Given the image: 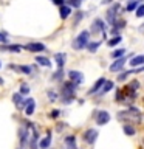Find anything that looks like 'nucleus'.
I'll list each match as a JSON object with an SVG mask.
<instances>
[{"mask_svg": "<svg viewBox=\"0 0 144 149\" xmlns=\"http://www.w3.org/2000/svg\"><path fill=\"white\" fill-rule=\"evenodd\" d=\"M0 67H2V64H0Z\"/></svg>", "mask_w": 144, "mask_h": 149, "instance_id": "nucleus-42", "label": "nucleus"}, {"mask_svg": "<svg viewBox=\"0 0 144 149\" xmlns=\"http://www.w3.org/2000/svg\"><path fill=\"white\" fill-rule=\"evenodd\" d=\"M68 78H70V81L74 82L76 86H79V84L84 82L82 73H81V72H76V70H70V72H68Z\"/></svg>", "mask_w": 144, "mask_h": 149, "instance_id": "nucleus-5", "label": "nucleus"}, {"mask_svg": "<svg viewBox=\"0 0 144 149\" xmlns=\"http://www.w3.org/2000/svg\"><path fill=\"white\" fill-rule=\"evenodd\" d=\"M36 62L39 64V65H44V67H51V62H50V59H46V58H42V56H37V58H36Z\"/></svg>", "mask_w": 144, "mask_h": 149, "instance_id": "nucleus-22", "label": "nucleus"}, {"mask_svg": "<svg viewBox=\"0 0 144 149\" xmlns=\"http://www.w3.org/2000/svg\"><path fill=\"white\" fill-rule=\"evenodd\" d=\"M123 130H124L125 135H135V132H136L132 124H124V126H123Z\"/></svg>", "mask_w": 144, "mask_h": 149, "instance_id": "nucleus-23", "label": "nucleus"}, {"mask_svg": "<svg viewBox=\"0 0 144 149\" xmlns=\"http://www.w3.org/2000/svg\"><path fill=\"white\" fill-rule=\"evenodd\" d=\"M96 137H98V132L95 129H88L85 134H84V140L88 143V144H93L96 141Z\"/></svg>", "mask_w": 144, "mask_h": 149, "instance_id": "nucleus-9", "label": "nucleus"}, {"mask_svg": "<svg viewBox=\"0 0 144 149\" xmlns=\"http://www.w3.org/2000/svg\"><path fill=\"white\" fill-rule=\"evenodd\" d=\"M118 11H119V3H116V5H113L109 11H107V20H109V23H113L116 22V19H115V16L118 14Z\"/></svg>", "mask_w": 144, "mask_h": 149, "instance_id": "nucleus-7", "label": "nucleus"}, {"mask_svg": "<svg viewBox=\"0 0 144 149\" xmlns=\"http://www.w3.org/2000/svg\"><path fill=\"white\" fill-rule=\"evenodd\" d=\"M82 17H84V13H78V14H76V17H74V22H73V25H76V23H78L79 20H81Z\"/></svg>", "mask_w": 144, "mask_h": 149, "instance_id": "nucleus-36", "label": "nucleus"}, {"mask_svg": "<svg viewBox=\"0 0 144 149\" xmlns=\"http://www.w3.org/2000/svg\"><path fill=\"white\" fill-rule=\"evenodd\" d=\"M59 112H60V110H51V113H50L51 118H57V116H59Z\"/></svg>", "mask_w": 144, "mask_h": 149, "instance_id": "nucleus-39", "label": "nucleus"}, {"mask_svg": "<svg viewBox=\"0 0 144 149\" xmlns=\"http://www.w3.org/2000/svg\"><path fill=\"white\" fill-rule=\"evenodd\" d=\"M125 53V50L124 48H119V50H115L113 53H111V58H115V59H119V58H123Z\"/></svg>", "mask_w": 144, "mask_h": 149, "instance_id": "nucleus-26", "label": "nucleus"}, {"mask_svg": "<svg viewBox=\"0 0 144 149\" xmlns=\"http://www.w3.org/2000/svg\"><path fill=\"white\" fill-rule=\"evenodd\" d=\"M99 45H101V42H90L87 47H88V51H91V53H95V51L99 48Z\"/></svg>", "mask_w": 144, "mask_h": 149, "instance_id": "nucleus-27", "label": "nucleus"}, {"mask_svg": "<svg viewBox=\"0 0 144 149\" xmlns=\"http://www.w3.org/2000/svg\"><path fill=\"white\" fill-rule=\"evenodd\" d=\"M111 0H102V3H110Z\"/></svg>", "mask_w": 144, "mask_h": 149, "instance_id": "nucleus-41", "label": "nucleus"}, {"mask_svg": "<svg viewBox=\"0 0 144 149\" xmlns=\"http://www.w3.org/2000/svg\"><path fill=\"white\" fill-rule=\"evenodd\" d=\"M118 120L121 121H125V124L132 123V121H135V123H138V121H141V112H139L136 107H130L129 110H123L118 113Z\"/></svg>", "mask_w": 144, "mask_h": 149, "instance_id": "nucleus-1", "label": "nucleus"}, {"mask_svg": "<svg viewBox=\"0 0 144 149\" xmlns=\"http://www.w3.org/2000/svg\"><path fill=\"white\" fill-rule=\"evenodd\" d=\"M34 109H36V101L33 100V98H28L26 100V107H25V113L33 115L34 113Z\"/></svg>", "mask_w": 144, "mask_h": 149, "instance_id": "nucleus-13", "label": "nucleus"}, {"mask_svg": "<svg viewBox=\"0 0 144 149\" xmlns=\"http://www.w3.org/2000/svg\"><path fill=\"white\" fill-rule=\"evenodd\" d=\"M50 144H51V132H48V134H46V137L39 141V148L40 149H48Z\"/></svg>", "mask_w": 144, "mask_h": 149, "instance_id": "nucleus-17", "label": "nucleus"}, {"mask_svg": "<svg viewBox=\"0 0 144 149\" xmlns=\"http://www.w3.org/2000/svg\"><path fill=\"white\" fill-rule=\"evenodd\" d=\"M12 68H17V70H22L23 73L30 74L31 73V67H28V65H22V67H12Z\"/></svg>", "mask_w": 144, "mask_h": 149, "instance_id": "nucleus-33", "label": "nucleus"}, {"mask_svg": "<svg viewBox=\"0 0 144 149\" xmlns=\"http://www.w3.org/2000/svg\"><path fill=\"white\" fill-rule=\"evenodd\" d=\"M54 61H56V64H57V67L62 68L64 64H65V61H67V54H65V53H56L54 54Z\"/></svg>", "mask_w": 144, "mask_h": 149, "instance_id": "nucleus-15", "label": "nucleus"}, {"mask_svg": "<svg viewBox=\"0 0 144 149\" xmlns=\"http://www.w3.org/2000/svg\"><path fill=\"white\" fill-rule=\"evenodd\" d=\"M130 65H132V67H138V65H141V67H143V65H144V54L143 56L139 54V56L132 58V59H130Z\"/></svg>", "mask_w": 144, "mask_h": 149, "instance_id": "nucleus-18", "label": "nucleus"}, {"mask_svg": "<svg viewBox=\"0 0 144 149\" xmlns=\"http://www.w3.org/2000/svg\"><path fill=\"white\" fill-rule=\"evenodd\" d=\"M124 64H125V58H119V59H116L115 62L110 65V72H119V70L124 67Z\"/></svg>", "mask_w": 144, "mask_h": 149, "instance_id": "nucleus-11", "label": "nucleus"}, {"mask_svg": "<svg viewBox=\"0 0 144 149\" xmlns=\"http://www.w3.org/2000/svg\"><path fill=\"white\" fill-rule=\"evenodd\" d=\"M20 93H22V95H26V93H30V87H28L26 84H22V87H20Z\"/></svg>", "mask_w": 144, "mask_h": 149, "instance_id": "nucleus-34", "label": "nucleus"}, {"mask_svg": "<svg viewBox=\"0 0 144 149\" xmlns=\"http://www.w3.org/2000/svg\"><path fill=\"white\" fill-rule=\"evenodd\" d=\"M113 25H115V26L111 28V34L118 36V33H119V30H121V28H124V25H125V22H124V20H118V22H115Z\"/></svg>", "mask_w": 144, "mask_h": 149, "instance_id": "nucleus-21", "label": "nucleus"}, {"mask_svg": "<svg viewBox=\"0 0 144 149\" xmlns=\"http://www.w3.org/2000/svg\"><path fill=\"white\" fill-rule=\"evenodd\" d=\"M107 81H105V79L104 78H99V79H98V81L95 82V86H93L91 88H90V90H88V95H93V93H96V92H99L101 90V88L102 87H104V84H105Z\"/></svg>", "mask_w": 144, "mask_h": 149, "instance_id": "nucleus-10", "label": "nucleus"}, {"mask_svg": "<svg viewBox=\"0 0 144 149\" xmlns=\"http://www.w3.org/2000/svg\"><path fill=\"white\" fill-rule=\"evenodd\" d=\"M82 3V0H67V5L68 6H74V8H79Z\"/></svg>", "mask_w": 144, "mask_h": 149, "instance_id": "nucleus-29", "label": "nucleus"}, {"mask_svg": "<svg viewBox=\"0 0 144 149\" xmlns=\"http://www.w3.org/2000/svg\"><path fill=\"white\" fill-rule=\"evenodd\" d=\"M46 47L44 44H40V42H31V44L25 45V50L31 51V53H39V51H45Z\"/></svg>", "mask_w": 144, "mask_h": 149, "instance_id": "nucleus-6", "label": "nucleus"}, {"mask_svg": "<svg viewBox=\"0 0 144 149\" xmlns=\"http://www.w3.org/2000/svg\"><path fill=\"white\" fill-rule=\"evenodd\" d=\"M111 87H113V82H111V81H107V82L104 84V87L101 88V95H105L107 92H110Z\"/></svg>", "mask_w": 144, "mask_h": 149, "instance_id": "nucleus-24", "label": "nucleus"}, {"mask_svg": "<svg viewBox=\"0 0 144 149\" xmlns=\"http://www.w3.org/2000/svg\"><path fill=\"white\" fill-rule=\"evenodd\" d=\"M65 146H67V149H78V146H76V138H74L73 135L65 137Z\"/></svg>", "mask_w": 144, "mask_h": 149, "instance_id": "nucleus-16", "label": "nucleus"}, {"mask_svg": "<svg viewBox=\"0 0 144 149\" xmlns=\"http://www.w3.org/2000/svg\"><path fill=\"white\" fill-rule=\"evenodd\" d=\"M0 42H3V44H6V42H8L6 33H0Z\"/></svg>", "mask_w": 144, "mask_h": 149, "instance_id": "nucleus-38", "label": "nucleus"}, {"mask_svg": "<svg viewBox=\"0 0 144 149\" xmlns=\"http://www.w3.org/2000/svg\"><path fill=\"white\" fill-rule=\"evenodd\" d=\"M46 95H48V100H50V101H57V93H56V92L48 90V93H46Z\"/></svg>", "mask_w": 144, "mask_h": 149, "instance_id": "nucleus-31", "label": "nucleus"}, {"mask_svg": "<svg viewBox=\"0 0 144 149\" xmlns=\"http://www.w3.org/2000/svg\"><path fill=\"white\" fill-rule=\"evenodd\" d=\"M130 73H132V72H124L123 74H119V76H118V81H124V79L127 78L129 74H130Z\"/></svg>", "mask_w": 144, "mask_h": 149, "instance_id": "nucleus-37", "label": "nucleus"}, {"mask_svg": "<svg viewBox=\"0 0 144 149\" xmlns=\"http://www.w3.org/2000/svg\"><path fill=\"white\" fill-rule=\"evenodd\" d=\"M53 2L56 5H59V6H64V3H65V0H53Z\"/></svg>", "mask_w": 144, "mask_h": 149, "instance_id": "nucleus-40", "label": "nucleus"}, {"mask_svg": "<svg viewBox=\"0 0 144 149\" xmlns=\"http://www.w3.org/2000/svg\"><path fill=\"white\" fill-rule=\"evenodd\" d=\"M139 5H141V3H139V0H132V2L127 5V11H133V9L138 8Z\"/></svg>", "mask_w": 144, "mask_h": 149, "instance_id": "nucleus-28", "label": "nucleus"}, {"mask_svg": "<svg viewBox=\"0 0 144 149\" xmlns=\"http://www.w3.org/2000/svg\"><path fill=\"white\" fill-rule=\"evenodd\" d=\"M74 90H76V84L74 82H67L64 84V88H62V101L64 104H70L73 100H74Z\"/></svg>", "mask_w": 144, "mask_h": 149, "instance_id": "nucleus-2", "label": "nucleus"}, {"mask_svg": "<svg viewBox=\"0 0 144 149\" xmlns=\"http://www.w3.org/2000/svg\"><path fill=\"white\" fill-rule=\"evenodd\" d=\"M22 50L20 45H3L0 47V51H12V53H19Z\"/></svg>", "mask_w": 144, "mask_h": 149, "instance_id": "nucleus-19", "label": "nucleus"}, {"mask_svg": "<svg viewBox=\"0 0 144 149\" xmlns=\"http://www.w3.org/2000/svg\"><path fill=\"white\" fill-rule=\"evenodd\" d=\"M136 17H144V3H141L136 8Z\"/></svg>", "mask_w": 144, "mask_h": 149, "instance_id": "nucleus-32", "label": "nucleus"}, {"mask_svg": "<svg viewBox=\"0 0 144 149\" xmlns=\"http://www.w3.org/2000/svg\"><path fill=\"white\" fill-rule=\"evenodd\" d=\"M59 13H60V19H67L70 14H71V6H68V5H64V6H60Z\"/></svg>", "mask_w": 144, "mask_h": 149, "instance_id": "nucleus-20", "label": "nucleus"}, {"mask_svg": "<svg viewBox=\"0 0 144 149\" xmlns=\"http://www.w3.org/2000/svg\"><path fill=\"white\" fill-rule=\"evenodd\" d=\"M19 135H20L22 146H25V144H26V138L30 137V127H22L20 130H19Z\"/></svg>", "mask_w": 144, "mask_h": 149, "instance_id": "nucleus-14", "label": "nucleus"}, {"mask_svg": "<svg viewBox=\"0 0 144 149\" xmlns=\"http://www.w3.org/2000/svg\"><path fill=\"white\" fill-rule=\"evenodd\" d=\"M110 121V113L107 110H98L96 112V124L104 126Z\"/></svg>", "mask_w": 144, "mask_h": 149, "instance_id": "nucleus-4", "label": "nucleus"}, {"mask_svg": "<svg viewBox=\"0 0 144 149\" xmlns=\"http://www.w3.org/2000/svg\"><path fill=\"white\" fill-rule=\"evenodd\" d=\"M98 31H102L105 33V23L102 19H95V22H93V26H91V34H95Z\"/></svg>", "mask_w": 144, "mask_h": 149, "instance_id": "nucleus-8", "label": "nucleus"}, {"mask_svg": "<svg viewBox=\"0 0 144 149\" xmlns=\"http://www.w3.org/2000/svg\"><path fill=\"white\" fill-rule=\"evenodd\" d=\"M62 76H64V70H62V68H59L57 72L53 74V79H54V81H59V79H62Z\"/></svg>", "mask_w": 144, "mask_h": 149, "instance_id": "nucleus-30", "label": "nucleus"}, {"mask_svg": "<svg viewBox=\"0 0 144 149\" xmlns=\"http://www.w3.org/2000/svg\"><path fill=\"white\" fill-rule=\"evenodd\" d=\"M121 40H123V37H121V36H115L113 39H110L109 42H107V45H109V47H115V45H118Z\"/></svg>", "mask_w": 144, "mask_h": 149, "instance_id": "nucleus-25", "label": "nucleus"}, {"mask_svg": "<svg viewBox=\"0 0 144 149\" xmlns=\"http://www.w3.org/2000/svg\"><path fill=\"white\" fill-rule=\"evenodd\" d=\"M88 37H90V31H87V30L82 31L81 34L73 40V48L79 51V50H82L84 47H87L88 45Z\"/></svg>", "mask_w": 144, "mask_h": 149, "instance_id": "nucleus-3", "label": "nucleus"}, {"mask_svg": "<svg viewBox=\"0 0 144 149\" xmlns=\"http://www.w3.org/2000/svg\"><path fill=\"white\" fill-rule=\"evenodd\" d=\"M115 100L116 101H124V95H123V92H121V90H118V92H116V95H115Z\"/></svg>", "mask_w": 144, "mask_h": 149, "instance_id": "nucleus-35", "label": "nucleus"}, {"mask_svg": "<svg viewBox=\"0 0 144 149\" xmlns=\"http://www.w3.org/2000/svg\"><path fill=\"white\" fill-rule=\"evenodd\" d=\"M12 101H14V104H16L19 109L23 106H26V100H23L22 98V93H14L12 95Z\"/></svg>", "mask_w": 144, "mask_h": 149, "instance_id": "nucleus-12", "label": "nucleus"}]
</instances>
